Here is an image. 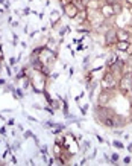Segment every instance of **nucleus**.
<instances>
[{
  "mask_svg": "<svg viewBox=\"0 0 132 166\" xmlns=\"http://www.w3.org/2000/svg\"><path fill=\"white\" fill-rule=\"evenodd\" d=\"M65 11H67L69 17H75L76 12H78V6H76V5H70V3H67V5H65Z\"/></svg>",
  "mask_w": 132,
  "mask_h": 166,
  "instance_id": "5",
  "label": "nucleus"
},
{
  "mask_svg": "<svg viewBox=\"0 0 132 166\" xmlns=\"http://www.w3.org/2000/svg\"><path fill=\"white\" fill-rule=\"evenodd\" d=\"M114 146H117V148H123V145L120 143V142H114Z\"/></svg>",
  "mask_w": 132,
  "mask_h": 166,
  "instance_id": "11",
  "label": "nucleus"
},
{
  "mask_svg": "<svg viewBox=\"0 0 132 166\" xmlns=\"http://www.w3.org/2000/svg\"><path fill=\"white\" fill-rule=\"evenodd\" d=\"M120 88L123 90V93H126V91H129V90H132V73H128V75H125L123 78H122V81H120Z\"/></svg>",
  "mask_w": 132,
  "mask_h": 166,
  "instance_id": "2",
  "label": "nucleus"
},
{
  "mask_svg": "<svg viewBox=\"0 0 132 166\" xmlns=\"http://www.w3.org/2000/svg\"><path fill=\"white\" fill-rule=\"evenodd\" d=\"M102 12H103L105 17L113 15V14H114V11H113V5H106V6H103V8H102Z\"/></svg>",
  "mask_w": 132,
  "mask_h": 166,
  "instance_id": "7",
  "label": "nucleus"
},
{
  "mask_svg": "<svg viewBox=\"0 0 132 166\" xmlns=\"http://www.w3.org/2000/svg\"><path fill=\"white\" fill-rule=\"evenodd\" d=\"M119 38H117V31L111 29L106 32V44H113V43H117Z\"/></svg>",
  "mask_w": 132,
  "mask_h": 166,
  "instance_id": "3",
  "label": "nucleus"
},
{
  "mask_svg": "<svg viewBox=\"0 0 132 166\" xmlns=\"http://www.w3.org/2000/svg\"><path fill=\"white\" fill-rule=\"evenodd\" d=\"M108 101H109V98H108V93H103V94H100V101H99V102H100L102 105H105Z\"/></svg>",
  "mask_w": 132,
  "mask_h": 166,
  "instance_id": "9",
  "label": "nucleus"
},
{
  "mask_svg": "<svg viewBox=\"0 0 132 166\" xmlns=\"http://www.w3.org/2000/svg\"><path fill=\"white\" fill-rule=\"evenodd\" d=\"M102 87L105 90H111V88H116L117 87V81L114 78V73L113 72H106L102 78Z\"/></svg>",
  "mask_w": 132,
  "mask_h": 166,
  "instance_id": "1",
  "label": "nucleus"
},
{
  "mask_svg": "<svg viewBox=\"0 0 132 166\" xmlns=\"http://www.w3.org/2000/svg\"><path fill=\"white\" fill-rule=\"evenodd\" d=\"M131 149H132V146H131Z\"/></svg>",
  "mask_w": 132,
  "mask_h": 166,
  "instance_id": "14",
  "label": "nucleus"
},
{
  "mask_svg": "<svg viewBox=\"0 0 132 166\" xmlns=\"http://www.w3.org/2000/svg\"><path fill=\"white\" fill-rule=\"evenodd\" d=\"M117 38H119V41H128V38H129V34H128L126 31L120 29V31H117Z\"/></svg>",
  "mask_w": 132,
  "mask_h": 166,
  "instance_id": "6",
  "label": "nucleus"
},
{
  "mask_svg": "<svg viewBox=\"0 0 132 166\" xmlns=\"http://www.w3.org/2000/svg\"><path fill=\"white\" fill-rule=\"evenodd\" d=\"M102 122H103V125H106V127H109V128H113V127H116V119L113 116H108V114H103V117H102Z\"/></svg>",
  "mask_w": 132,
  "mask_h": 166,
  "instance_id": "4",
  "label": "nucleus"
},
{
  "mask_svg": "<svg viewBox=\"0 0 132 166\" xmlns=\"http://www.w3.org/2000/svg\"><path fill=\"white\" fill-rule=\"evenodd\" d=\"M113 11H114V14H119V12H122V6L119 3H113Z\"/></svg>",
  "mask_w": 132,
  "mask_h": 166,
  "instance_id": "10",
  "label": "nucleus"
},
{
  "mask_svg": "<svg viewBox=\"0 0 132 166\" xmlns=\"http://www.w3.org/2000/svg\"><path fill=\"white\" fill-rule=\"evenodd\" d=\"M128 3H131V5H132V0H128Z\"/></svg>",
  "mask_w": 132,
  "mask_h": 166,
  "instance_id": "13",
  "label": "nucleus"
},
{
  "mask_svg": "<svg viewBox=\"0 0 132 166\" xmlns=\"http://www.w3.org/2000/svg\"><path fill=\"white\" fill-rule=\"evenodd\" d=\"M117 160H119V155L114 154V155H113V161H117Z\"/></svg>",
  "mask_w": 132,
  "mask_h": 166,
  "instance_id": "12",
  "label": "nucleus"
},
{
  "mask_svg": "<svg viewBox=\"0 0 132 166\" xmlns=\"http://www.w3.org/2000/svg\"><path fill=\"white\" fill-rule=\"evenodd\" d=\"M117 49L122 51V52L128 51V49H129V43H128V41H117Z\"/></svg>",
  "mask_w": 132,
  "mask_h": 166,
  "instance_id": "8",
  "label": "nucleus"
}]
</instances>
